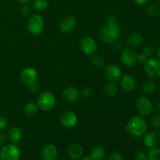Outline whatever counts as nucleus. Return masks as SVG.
<instances>
[{"mask_svg":"<svg viewBox=\"0 0 160 160\" xmlns=\"http://www.w3.org/2000/svg\"><path fill=\"white\" fill-rule=\"evenodd\" d=\"M126 129L133 136L139 138L145 135V133L147 132L148 124L145 119L142 118V117L135 116L133 117L128 122V125L126 126Z\"/></svg>","mask_w":160,"mask_h":160,"instance_id":"nucleus-1","label":"nucleus"},{"mask_svg":"<svg viewBox=\"0 0 160 160\" xmlns=\"http://www.w3.org/2000/svg\"><path fill=\"white\" fill-rule=\"evenodd\" d=\"M120 34V28L119 25L110 26L106 25L103 27L99 31V38L102 42L106 44H110L117 41Z\"/></svg>","mask_w":160,"mask_h":160,"instance_id":"nucleus-2","label":"nucleus"},{"mask_svg":"<svg viewBox=\"0 0 160 160\" xmlns=\"http://www.w3.org/2000/svg\"><path fill=\"white\" fill-rule=\"evenodd\" d=\"M56 97L52 92L49 91H45L39 95L38 98V106L43 111H50L56 106Z\"/></svg>","mask_w":160,"mask_h":160,"instance_id":"nucleus-3","label":"nucleus"},{"mask_svg":"<svg viewBox=\"0 0 160 160\" xmlns=\"http://www.w3.org/2000/svg\"><path fill=\"white\" fill-rule=\"evenodd\" d=\"M135 109L142 117H148L154 110L153 104L149 98L145 96L139 97L135 102Z\"/></svg>","mask_w":160,"mask_h":160,"instance_id":"nucleus-4","label":"nucleus"},{"mask_svg":"<svg viewBox=\"0 0 160 160\" xmlns=\"http://www.w3.org/2000/svg\"><path fill=\"white\" fill-rule=\"evenodd\" d=\"M28 30L32 35H38L42 32L44 28V20L39 14L31 16L28 21Z\"/></svg>","mask_w":160,"mask_h":160,"instance_id":"nucleus-5","label":"nucleus"},{"mask_svg":"<svg viewBox=\"0 0 160 160\" xmlns=\"http://www.w3.org/2000/svg\"><path fill=\"white\" fill-rule=\"evenodd\" d=\"M20 158V148L15 144H8L4 145L0 150L1 160H19Z\"/></svg>","mask_w":160,"mask_h":160,"instance_id":"nucleus-6","label":"nucleus"},{"mask_svg":"<svg viewBox=\"0 0 160 160\" xmlns=\"http://www.w3.org/2000/svg\"><path fill=\"white\" fill-rule=\"evenodd\" d=\"M145 73L151 78H160V60L156 58H150L144 64Z\"/></svg>","mask_w":160,"mask_h":160,"instance_id":"nucleus-7","label":"nucleus"},{"mask_svg":"<svg viewBox=\"0 0 160 160\" xmlns=\"http://www.w3.org/2000/svg\"><path fill=\"white\" fill-rule=\"evenodd\" d=\"M80 48L81 51L88 56H91L96 52L98 45L95 39L91 37H84L80 42Z\"/></svg>","mask_w":160,"mask_h":160,"instance_id":"nucleus-8","label":"nucleus"},{"mask_svg":"<svg viewBox=\"0 0 160 160\" xmlns=\"http://www.w3.org/2000/svg\"><path fill=\"white\" fill-rule=\"evenodd\" d=\"M138 54L132 48H126L122 50L120 60L124 66L128 67H131L135 65L137 62Z\"/></svg>","mask_w":160,"mask_h":160,"instance_id":"nucleus-9","label":"nucleus"},{"mask_svg":"<svg viewBox=\"0 0 160 160\" xmlns=\"http://www.w3.org/2000/svg\"><path fill=\"white\" fill-rule=\"evenodd\" d=\"M104 74L108 80L112 82H117L122 77V70L119 66L110 64L106 66L104 70Z\"/></svg>","mask_w":160,"mask_h":160,"instance_id":"nucleus-10","label":"nucleus"},{"mask_svg":"<svg viewBox=\"0 0 160 160\" xmlns=\"http://www.w3.org/2000/svg\"><path fill=\"white\" fill-rule=\"evenodd\" d=\"M20 78V81L23 84L29 85V84L37 81L38 73L36 70H34L32 67H27L22 70Z\"/></svg>","mask_w":160,"mask_h":160,"instance_id":"nucleus-11","label":"nucleus"},{"mask_svg":"<svg viewBox=\"0 0 160 160\" xmlns=\"http://www.w3.org/2000/svg\"><path fill=\"white\" fill-rule=\"evenodd\" d=\"M78 121V119L77 115L70 110H66L60 116V122L62 126H64L65 128H73L77 125Z\"/></svg>","mask_w":160,"mask_h":160,"instance_id":"nucleus-12","label":"nucleus"},{"mask_svg":"<svg viewBox=\"0 0 160 160\" xmlns=\"http://www.w3.org/2000/svg\"><path fill=\"white\" fill-rule=\"evenodd\" d=\"M144 145L148 148H156L160 145V133L153 131L145 134L143 139Z\"/></svg>","mask_w":160,"mask_h":160,"instance_id":"nucleus-13","label":"nucleus"},{"mask_svg":"<svg viewBox=\"0 0 160 160\" xmlns=\"http://www.w3.org/2000/svg\"><path fill=\"white\" fill-rule=\"evenodd\" d=\"M136 81L132 76L129 74H124L120 78V86L124 92L131 93L136 89Z\"/></svg>","mask_w":160,"mask_h":160,"instance_id":"nucleus-14","label":"nucleus"},{"mask_svg":"<svg viewBox=\"0 0 160 160\" xmlns=\"http://www.w3.org/2000/svg\"><path fill=\"white\" fill-rule=\"evenodd\" d=\"M58 156V149L52 144H48L42 148L41 157L42 160H56Z\"/></svg>","mask_w":160,"mask_h":160,"instance_id":"nucleus-15","label":"nucleus"},{"mask_svg":"<svg viewBox=\"0 0 160 160\" xmlns=\"http://www.w3.org/2000/svg\"><path fill=\"white\" fill-rule=\"evenodd\" d=\"M76 26V19L73 16H67L59 23V30L62 33H70Z\"/></svg>","mask_w":160,"mask_h":160,"instance_id":"nucleus-16","label":"nucleus"},{"mask_svg":"<svg viewBox=\"0 0 160 160\" xmlns=\"http://www.w3.org/2000/svg\"><path fill=\"white\" fill-rule=\"evenodd\" d=\"M62 97L64 99L70 102H74L78 101L80 96V92L73 87H67L62 91Z\"/></svg>","mask_w":160,"mask_h":160,"instance_id":"nucleus-17","label":"nucleus"},{"mask_svg":"<svg viewBox=\"0 0 160 160\" xmlns=\"http://www.w3.org/2000/svg\"><path fill=\"white\" fill-rule=\"evenodd\" d=\"M69 156L73 160H79L83 156L84 154V149L83 147L78 143H73L70 145L68 148Z\"/></svg>","mask_w":160,"mask_h":160,"instance_id":"nucleus-18","label":"nucleus"},{"mask_svg":"<svg viewBox=\"0 0 160 160\" xmlns=\"http://www.w3.org/2000/svg\"><path fill=\"white\" fill-rule=\"evenodd\" d=\"M142 42H143V36L140 33L134 32L127 38V45L131 48L139 46L142 45Z\"/></svg>","mask_w":160,"mask_h":160,"instance_id":"nucleus-19","label":"nucleus"},{"mask_svg":"<svg viewBox=\"0 0 160 160\" xmlns=\"http://www.w3.org/2000/svg\"><path fill=\"white\" fill-rule=\"evenodd\" d=\"M8 139L12 144H17L22 139V131L18 127H12L8 132Z\"/></svg>","mask_w":160,"mask_h":160,"instance_id":"nucleus-20","label":"nucleus"},{"mask_svg":"<svg viewBox=\"0 0 160 160\" xmlns=\"http://www.w3.org/2000/svg\"><path fill=\"white\" fill-rule=\"evenodd\" d=\"M106 152L104 147L102 145H96L92 149L90 156L94 160H103L106 157Z\"/></svg>","mask_w":160,"mask_h":160,"instance_id":"nucleus-21","label":"nucleus"},{"mask_svg":"<svg viewBox=\"0 0 160 160\" xmlns=\"http://www.w3.org/2000/svg\"><path fill=\"white\" fill-rule=\"evenodd\" d=\"M38 106L34 102H28L23 107V112L29 117H33L38 112Z\"/></svg>","mask_w":160,"mask_h":160,"instance_id":"nucleus-22","label":"nucleus"},{"mask_svg":"<svg viewBox=\"0 0 160 160\" xmlns=\"http://www.w3.org/2000/svg\"><path fill=\"white\" fill-rule=\"evenodd\" d=\"M141 89H142V92L145 95H151L156 92L157 89V85L156 82L153 81H148L142 84Z\"/></svg>","mask_w":160,"mask_h":160,"instance_id":"nucleus-23","label":"nucleus"},{"mask_svg":"<svg viewBox=\"0 0 160 160\" xmlns=\"http://www.w3.org/2000/svg\"><path fill=\"white\" fill-rule=\"evenodd\" d=\"M117 91H118V87L116 82H109L105 86L104 88V94L108 97H113L117 95Z\"/></svg>","mask_w":160,"mask_h":160,"instance_id":"nucleus-24","label":"nucleus"},{"mask_svg":"<svg viewBox=\"0 0 160 160\" xmlns=\"http://www.w3.org/2000/svg\"><path fill=\"white\" fill-rule=\"evenodd\" d=\"M49 3L48 0H33L32 7L34 10L42 12V11L46 10L48 8Z\"/></svg>","mask_w":160,"mask_h":160,"instance_id":"nucleus-25","label":"nucleus"},{"mask_svg":"<svg viewBox=\"0 0 160 160\" xmlns=\"http://www.w3.org/2000/svg\"><path fill=\"white\" fill-rule=\"evenodd\" d=\"M145 11L148 15L152 17H157L160 13L159 8L155 4H148L145 8Z\"/></svg>","mask_w":160,"mask_h":160,"instance_id":"nucleus-26","label":"nucleus"},{"mask_svg":"<svg viewBox=\"0 0 160 160\" xmlns=\"http://www.w3.org/2000/svg\"><path fill=\"white\" fill-rule=\"evenodd\" d=\"M148 159L160 160V148L156 147L149 150L148 154Z\"/></svg>","mask_w":160,"mask_h":160,"instance_id":"nucleus-27","label":"nucleus"},{"mask_svg":"<svg viewBox=\"0 0 160 160\" xmlns=\"http://www.w3.org/2000/svg\"><path fill=\"white\" fill-rule=\"evenodd\" d=\"M92 65L95 66L97 68H101L105 65V60L102 56H95L92 59Z\"/></svg>","mask_w":160,"mask_h":160,"instance_id":"nucleus-28","label":"nucleus"},{"mask_svg":"<svg viewBox=\"0 0 160 160\" xmlns=\"http://www.w3.org/2000/svg\"><path fill=\"white\" fill-rule=\"evenodd\" d=\"M155 52H156V46L153 44H148L144 48L143 53L146 55L148 57L152 56L155 54Z\"/></svg>","mask_w":160,"mask_h":160,"instance_id":"nucleus-29","label":"nucleus"},{"mask_svg":"<svg viewBox=\"0 0 160 160\" xmlns=\"http://www.w3.org/2000/svg\"><path fill=\"white\" fill-rule=\"evenodd\" d=\"M106 25H110V26H117L119 25L118 18L116 15L111 14L109 15L106 18Z\"/></svg>","mask_w":160,"mask_h":160,"instance_id":"nucleus-30","label":"nucleus"},{"mask_svg":"<svg viewBox=\"0 0 160 160\" xmlns=\"http://www.w3.org/2000/svg\"><path fill=\"white\" fill-rule=\"evenodd\" d=\"M150 125L153 129H159L160 128V121L157 115L152 116L150 119Z\"/></svg>","mask_w":160,"mask_h":160,"instance_id":"nucleus-31","label":"nucleus"},{"mask_svg":"<svg viewBox=\"0 0 160 160\" xmlns=\"http://www.w3.org/2000/svg\"><path fill=\"white\" fill-rule=\"evenodd\" d=\"M31 12H32V11H31V7H30L28 4H25L22 6L21 8L22 16H23L24 17H30L31 15Z\"/></svg>","mask_w":160,"mask_h":160,"instance_id":"nucleus-32","label":"nucleus"},{"mask_svg":"<svg viewBox=\"0 0 160 160\" xmlns=\"http://www.w3.org/2000/svg\"><path fill=\"white\" fill-rule=\"evenodd\" d=\"M106 160H123V155L119 152H114L109 155Z\"/></svg>","mask_w":160,"mask_h":160,"instance_id":"nucleus-33","label":"nucleus"},{"mask_svg":"<svg viewBox=\"0 0 160 160\" xmlns=\"http://www.w3.org/2000/svg\"><path fill=\"white\" fill-rule=\"evenodd\" d=\"M80 95H81L83 98H89L92 96L93 92H92V91L91 90L90 88H84L81 91V92H80Z\"/></svg>","mask_w":160,"mask_h":160,"instance_id":"nucleus-34","label":"nucleus"},{"mask_svg":"<svg viewBox=\"0 0 160 160\" xmlns=\"http://www.w3.org/2000/svg\"><path fill=\"white\" fill-rule=\"evenodd\" d=\"M135 158L137 160H145L147 159V154L142 149H138L135 152Z\"/></svg>","mask_w":160,"mask_h":160,"instance_id":"nucleus-35","label":"nucleus"},{"mask_svg":"<svg viewBox=\"0 0 160 160\" xmlns=\"http://www.w3.org/2000/svg\"><path fill=\"white\" fill-rule=\"evenodd\" d=\"M148 59V57L146 55L144 54L143 52L140 53V54H138L137 57V62H138L141 64H145V62Z\"/></svg>","mask_w":160,"mask_h":160,"instance_id":"nucleus-36","label":"nucleus"},{"mask_svg":"<svg viewBox=\"0 0 160 160\" xmlns=\"http://www.w3.org/2000/svg\"><path fill=\"white\" fill-rule=\"evenodd\" d=\"M28 86V90H29L30 92H31V93H35V92H37L38 91V84L37 83V81L36 82H34L32 83V84H29Z\"/></svg>","mask_w":160,"mask_h":160,"instance_id":"nucleus-37","label":"nucleus"},{"mask_svg":"<svg viewBox=\"0 0 160 160\" xmlns=\"http://www.w3.org/2000/svg\"><path fill=\"white\" fill-rule=\"evenodd\" d=\"M8 126V121L5 117H0V131L5 129Z\"/></svg>","mask_w":160,"mask_h":160,"instance_id":"nucleus-38","label":"nucleus"},{"mask_svg":"<svg viewBox=\"0 0 160 160\" xmlns=\"http://www.w3.org/2000/svg\"><path fill=\"white\" fill-rule=\"evenodd\" d=\"M8 140V136L5 133H0V145H4Z\"/></svg>","mask_w":160,"mask_h":160,"instance_id":"nucleus-39","label":"nucleus"},{"mask_svg":"<svg viewBox=\"0 0 160 160\" xmlns=\"http://www.w3.org/2000/svg\"><path fill=\"white\" fill-rule=\"evenodd\" d=\"M133 1H134V2L136 3V4L142 6V5H146L149 0H133Z\"/></svg>","mask_w":160,"mask_h":160,"instance_id":"nucleus-40","label":"nucleus"},{"mask_svg":"<svg viewBox=\"0 0 160 160\" xmlns=\"http://www.w3.org/2000/svg\"><path fill=\"white\" fill-rule=\"evenodd\" d=\"M113 47L115 49L120 50V49H121V44H120V42H117V41H116V42H114V46Z\"/></svg>","mask_w":160,"mask_h":160,"instance_id":"nucleus-41","label":"nucleus"},{"mask_svg":"<svg viewBox=\"0 0 160 160\" xmlns=\"http://www.w3.org/2000/svg\"><path fill=\"white\" fill-rule=\"evenodd\" d=\"M17 1L19 2L20 3H21V4L25 5V4H28L29 2H31L32 0H17Z\"/></svg>","mask_w":160,"mask_h":160,"instance_id":"nucleus-42","label":"nucleus"},{"mask_svg":"<svg viewBox=\"0 0 160 160\" xmlns=\"http://www.w3.org/2000/svg\"><path fill=\"white\" fill-rule=\"evenodd\" d=\"M82 160H94V159H92V156H85V157L83 158Z\"/></svg>","mask_w":160,"mask_h":160,"instance_id":"nucleus-43","label":"nucleus"},{"mask_svg":"<svg viewBox=\"0 0 160 160\" xmlns=\"http://www.w3.org/2000/svg\"><path fill=\"white\" fill-rule=\"evenodd\" d=\"M157 55H158V57H159V59L160 60V46L159 47V48H158Z\"/></svg>","mask_w":160,"mask_h":160,"instance_id":"nucleus-44","label":"nucleus"},{"mask_svg":"<svg viewBox=\"0 0 160 160\" xmlns=\"http://www.w3.org/2000/svg\"><path fill=\"white\" fill-rule=\"evenodd\" d=\"M157 109H158V111H159V112H160V100L159 102H158V104H157Z\"/></svg>","mask_w":160,"mask_h":160,"instance_id":"nucleus-45","label":"nucleus"},{"mask_svg":"<svg viewBox=\"0 0 160 160\" xmlns=\"http://www.w3.org/2000/svg\"><path fill=\"white\" fill-rule=\"evenodd\" d=\"M158 117H159V121H160V112H159V114H158Z\"/></svg>","mask_w":160,"mask_h":160,"instance_id":"nucleus-46","label":"nucleus"},{"mask_svg":"<svg viewBox=\"0 0 160 160\" xmlns=\"http://www.w3.org/2000/svg\"><path fill=\"white\" fill-rule=\"evenodd\" d=\"M156 1H157V2H159V4H160V0H156Z\"/></svg>","mask_w":160,"mask_h":160,"instance_id":"nucleus-47","label":"nucleus"},{"mask_svg":"<svg viewBox=\"0 0 160 160\" xmlns=\"http://www.w3.org/2000/svg\"><path fill=\"white\" fill-rule=\"evenodd\" d=\"M59 160H67V159H59Z\"/></svg>","mask_w":160,"mask_h":160,"instance_id":"nucleus-48","label":"nucleus"},{"mask_svg":"<svg viewBox=\"0 0 160 160\" xmlns=\"http://www.w3.org/2000/svg\"><path fill=\"white\" fill-rule=\"evenodd\" d=\"M145 160H149V159H145Z\"/></svg>","mask_w":160,"mask_h":160,"instance_id":"nucleus-49","label":"nucleus"}]
</instances>
